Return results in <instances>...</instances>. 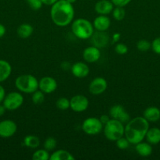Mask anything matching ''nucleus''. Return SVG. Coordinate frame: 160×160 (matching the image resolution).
<instances>
[{
	"instance_id": "1",
	"label": "nucleus",
	"mask_w": 160,
	"mask_h": 160,
	"mask_svg": "<svg viewBox=\"0 0 160 160\" xmlns=\"http://www.w3.org/2000/svg\"><path fill=\"white\" fill-rule=\"evenodd\" d=\"M75 17L73 5L67 0H58L51 6L50 17L57 27H66L72 23Z\"/></svg>"
},
{
	"instance_id": "16",
	"label": "nucleus",
	"mask_w": 160,
	"mask_h": 160,
	"mask_svg": "<svg viewBox=\"0 0 160 160\" xmlns=\"http://www.w3.org/2000/svg\"><path fill=\"white\" fill-rule=\"evenodd\" d=\"M114 5L111 0H100L94 6L96 12L99 15H108L112 12Z\"/></svg>"
},
{
	"instance_id": "12",
	"label": "nucleus",
	"mask_w": 160,
	"mask_h": 160,
	"mask_svg": "<svg viewBox=\"0 0 160 160\" xmlns=\"http://www.w3.org/2000/svg\"><path fill=\"white\" fill-rule=\"evenodd\" d=\"M57 82L52 77H43L39 81V89L44 94H51L56 91Z\"/></svg>"
},
{
	"instance_id": "6",
	"label": "nucleus",
	"mask_w": 160,
	"mask_h": 160,
	"mask_svg": "<svg viewBox=\"0 0 160 160\" xmlns=\"http://www.w3.org/2000/svg\"><path fill=\"white\" fill-rule=\"evenodd\" d=\"M104 125L100 122V119L97 117L86 118L82 124L83 132L88 135H96L103 130Z\"/></svg>"
},
{
	"instance_id": "41",
	"label": "nucleus",
	"mask_w": 160,
	"mask_h": 160,
	"mask_svg": "<svg viewBox=\"0 0 160 160\" xmlns=\"http://www.w3.org/2000/svg\"><path fill=\"white\" fill-rule=\"evenodd\" d=\"M6 108H5V106H2V105H0V117H2V116L4 115L5 112H6Z\"/></svg>"
},
{
	"instance_id": "26",
	"label": "nucleus",
	"mask_w": 160,
	"mask_h": 160,
	"mask_svg": "<svg viewBox=\"0 0 160 160\" xmlns=\"http://www.w3.org/2000/svg\"><path fill=\"white\" fill-rule=\"evenodd\" d=\"M112 16L114 19L117 21H121L125 17V11L124 7L122 6H116L112 10Z\"/></svg>"
},
{
	"instance_id": "38",
	"label": "nucleus",
	"mask_w": 160,
	"mask_h": 160,
	"mask_svg": "<svg viewBox=\"0 0 160 160\" xmlns=\"http://www.w3.org/2000/svg\"><path fill=\"white\" fill-rule=\"evenodd\" d=\"M5 96H6V92H5L4 88L0 85V103L3 101Z\"/></svg>"
},
{
	"instance_id": "14",
	"label": "nucleus",
	"mask_w": 160,
	"mask_h": 160,
	"mask_svg": "<svg viewBox=\"0 0 160 160\" xmlns=\"http://www.w3.org/2000/svg\"><path fill=\"white\" fill-rule=\"evenodd\" d=\"M83 57L86 62H96L100 58V51L98 48L95 46H89L85 48L83 52Z\"/></svg>"
},
{
	"instance_id": "7",
	"label": "nucleus",
	"mask_w": 160,
	"mask_h": 160,
	"mask_svg": "<svg viewBox=\"0 0 160 160\" xmlns=\"http://www.w3.org/2000/svg\"><path fill=\"white\" fill-rule=\"evenodd\" d=\"M3 106L7 110L13 111L19 109L24 103V97L20 92H13L5 96Z\"/></svg>"
},
{
	"instance_id": "40",
	"label": "nucleus",
	"mask_w": 160,
	"mask_h": 160,
	"mask_svg": "<svg viewBox=\"0 0 160 160\" xmlns=\"http://www.w3.org/2000/svg\"><path fill=\"white\" fill-rule=\"evenodd\" d=\"M6 28H5V26L3 24H2V23H0V38L3 37V36L5 35V34H6Z\"/></svg>"
},
{
	"instance_id": "25",
	"label": "nucleus",
	"mask_w": 160,
	"mask_h": 160,
	"mask_svg": "<svg viewBox=\"0 0 160 160\" xmlns=\"http://www.w3.org/2000/svg\"><path fill=\"white\" fill-rule=\"evenodd\" d=\"M50 154L49 151L44 149H38L33 153L32 159L33 160H48L50 159Z\"/></svg>"
},
{
	"instance_id": "21",
	"label": "nucleus",
	"mask_w": 160,
	"mask_h": 160,
	"mask_svg": "<svg viewBox=\"0 0 160 160\" xmlns=\"http://www.w3.org/2000/svg\"><path fill=\"white\" fill-rule=\"evenodd\" d=\"M145 138L151 145H157L160 142V129L158 128H149Z\"/></svg>"
},
{
	"instance_id": "35",
	"label": "nucleus",
	"mask_w": 160,
	"mask_h": 160,
	"mask_svg": "<svg viewBox=\"0 0 160 160\" xmlns=\"http://www.w3.org/2000/svg\"><path fill=\"white\" fill-rule=\"evenodd\" d=\"M113 5L115 6H122L125 7L126 5H128L132 0H111Z\"/></svg>"
},
{
	"instance_id": "30",
	"label": "nucleus",
	"mask_w": 160,
	"mask_h": 160,
	"mask_svg": "<svg viewBox=\"0 0 160 160\" xmlns=\"http://www.w3.org/2000/svg\"><path fill=\"white\" fill-rule=\"evenodd\" d=\"M44 148L47 151H52L54 149L56 146V141L54 138L53 137H49L44 142Z\"/></svg>"
},
{
	"instance_id": "27",
	"label": "nucleus",
	"mask_w": 160,
	"mask_h": 160,
	"mask_svg": "<svg viewBox=\"0 0 160 160\" xmlns=\"http://www.w3.org/2000/svg\"><path fill=\"white\" fill-rule=\"evenodd\" d=\"M45 100V95L43 92L40 90H37L32 93L31 96V101L35 105H40Z\"/></svg>"
},
{
	"instance_id": "28",
	"label": "nucleus",
	"mask_w": 160,
	"mask_h": 160,
	"mask_svg": "<svg viewBox=\"0 0 160 160\" xmlns=\"http://www.w3.org/2000/svg\"><path fill=\"white\" fill-rule=\"evenodd\" d=\"M56 106L60 110H66L70 108V100L65 97H61L56 100Z\"/></svg>"
},
{
	"instance_id": "10",
	"label": "nucleus",
	"mask_w": 160,
	"mask_h": 160,
	"mask_svg": "<svg viewBox=\"0 0 160 160\" xmlns=\"http://www.w3.org/2000/svg\"><path fill=\"white\" fill-rule=\"evenodd\" d=\"M108 88V82L102 77L95 78L89 85V92L93 95H99L103 94Z\"/></svg>"
},
{
	"instance_id": "2",
	"label": "nucleus",
	"mask_w": 160,
	"mask_h": 160,
	"mask_svg": "<svg viewBox=\"0 0 160 160\" xmlns=\"http://www.w3.org/2000/svg\"><path fill=\"white\" fill-rule=\"evenodd\" d=\"M148 129L149 122L144 117H136L127 122L124 135L130 144L136 145L145 138Z\"/></svg>"
},
{
	"instance_id": "33",
	"label": "nucleus",
	"mask_w": 160,
	"mask_h": 160,
	"mask_svg": "<svg viewBox=\"0 0 160 160\" xmlns=\"http://www.w3.org/2000/svg\"><path fill=\"white\" fill-rule=\"evenodd\" d=\"M28 6L31 9L35 11H37L42 8V2L41 0H26Z\"/></svg>"
},
{
	"instance_id": "3",
	"label": "nucleus",
	"mask_w": 160,
	"mask_h": 160,
	"mask_svg": "<svg viewBox=\"0 0 160 160\" xmlns=\"http://www.w3.org/2000/svg\"><path fill=\"white\" fill-rule=\"evenodd\" d=\"M93 29V23L86 19L78 18L72 21V33L75 37L82 40L90 38L94 32Z\"/></svg>"
},
{
	"instance_id": "39",
	"label": "nucleus",
	"mask_w": 160,
	"mask_h": 160,
	"mask_svg": "<svg viewBox=\"0 0 160 160\" xmlns=\"http://www.w3.org/2000/svg\"><path fill=\"white\" fill-rule=\"evenodd\" d=\"M41 1H42V4L45 5V6H52L58 0H41Z\"/></svg>"
},
{
	"instance_id": "31",
	"label": "nucleus",
	"mask_w": 160,
	"mask_h": 160,
	"mask_svg": "<svg viewBox=\"0 0 160 160\" xmlns=\"http://www.w3.org/2000/svg\"><path fill=\"white\" fill-rule=\"evenodd\" d=\"M116 146L118 147V148H119L120 150H125L129 148L130 143L128 141V139L125 137H121L120 138L118 139L117 141H115Z\"/></svg>"
},
{
	"instance_id": "15",
	"label": "nucleus",
	"mask_w": 160,
	"mask_h": 160,
	"mask_svg": "<svg viewBox=\"0 0 160 160\" xmlns=\"http://www.w3.org/2000/svg\"><path fill=\"white\" fill-rule=\"evenodd\" d=\"M72 74L78 78H84L89 73V68L86 63L83 62H77L72 65L71 68Z\"/></svg>"
},
{
	"instance_id": "19",
	"label": "nucleus",
	"mask_w": 160,
	"mask_h": 160,
	"mask_svg": "<svg viewBox=\"0 0 160 160\" xmlns=\"http://www.w3.org/2000/svg\"><path fill=\"white\" fill-rule=\"evenodd\" d=\"M135 149L138 153V155L142 157H147L150 156L152 153V145L148 142H141L139 143L136 144Z\"/></svg>"
},
{
	"instance_id": "23",
	"label": "nucleus",
	"mask_w": 160,
	"mask_h": 160,
	"mask_svg": "<svg viewBox=\"0 0 160 160\" xmlns=\"http://www.w3.org/2000/svg\"><path fill=\"white\" fill-rule=\"evenodd\" d=\"M34 28L29 23H22L17 30V35L21 38H28L32 34Z\"/></svg>"
},
{
	"instance_id": "9",
	"label": "nucleus",
	"mask_w": 160,
	"mask_h": 160,
	"mask_svg": "<svg viewBox=\"0 0 160 160\" xmlns=\"http://www.w3.org/2000/svg\"><path fill=\"white\" fill-rule=\"evenodd\" d=\"M109 116L111 119H115L122 123H126L130 120V116L125 111V108L119 104L114 105L109 110Z\"/></svg>"
},
{
	"instance_id": "34",
	"label": "nucleus",
	"mask_w": 160,
	"mask_h": 160,
	"mask_svg": "<svg viewBox=\"0 0 160 160\" xmlns=\"http://www.w3.org/2000/svg\"><path fill=\"white\" fill-rule=\"evenodd\" d=\"M152 48L153 52L156 54L160 55V37L154 39L152 42Z\"/></svg>"
},
{
	"instance_id": "42",
	"label": "nucleus",
	"mask_w": 160,
	"mask_h": 160,
	"mask_svg": "<svg viewBox=\"0 0 160 160\" xmlns=\"http://www.w3.org/2000/svg\"><path fill=\"white\" fill-rule=\"evenodd\" d=\"M67 1L69 2L70 3H72V4H73V3H75L77 0H67Z\"/></svg>"
},
{
	"instance_id": "32",
	"label": "nucleus",
	"mask_w": 160,
	"mask_h": 160,
	"mask_svg": "<svg viewBox=\"0 0 160 160\" xmlns=\"http://www.w3.org/2000/svg\"><path fill=\"white\" fill-rule=\"evenodd\" d=\"M115 52L117 54L122 56L128 52V47L123 43H117L115 46Z\"/></svg>"
},
{
	"instance_id": "4",
	"label": "nucleus",
	"mask_w": 160,
	"mask_h": 160,
	"mask_svg": "<svg viewBox=\"0 0 160 160\" xmlns=\"http://www.w3.org/2000/svg\"><path fill=\"white\" fill-rule=\"evenodd\" d=\"M15 86L23 93L32 94L39 89V81L33 75L23 74L16 78Z\"/></svg>"
},
{
	"instance_id": "13",
	"label": "nucleus",
	"mask_w": 160,
	"mask_h": 160,
	"mask_svg": "<svg viewBox=\"0 0 160 160\" xmlns=\"http://www.w3.org/2000/svg\"><path fill=\"white\" fill-rule=\"evenodd\" d=\"M90 38L93 46L98 48H104L109 42V36L106 31H97V32H93Z\"/></svg>"
},
{
	"instance_id": "36",
	"label": "nucleus",
	"mask_w": 160,
	"mask_h": 160,
	"mask_svg": "<svg viewBox=\"0 0 160 160\" xmlns=\"http://www.w3.org/2000/svg\"><path fill=\"white\" fill-rule=\"evenodd\" d=\"M100 122L102 123V124L103 125H105L107 123H108V121H109L110 120H111V118H110V116L108 115H105V114H103V115H101L100 117Z\"/></svg>"
},
{
	"instance_id": "22",
	"label": "nucleus",
	"mask_w": 160,
	"mask_h": 160,
	"mask_svg": "<svg viewBox=\"0 0 160 160\" xmlns=\"http://www.w3.org/2000/svg\"><path fill=\"white\" fill-rule=\"evenodd\" d=\"M75 157L72 153L64 149H59L55 151L50 155V160H74Z\"/></svg>"
},
{
	"instance_id": "17",
	"label": "nucleus",
	"mask_w": 160,
	"mask_h": 160,
	"mask_svg": "<svg viewBox=\"0 0 160 160\" xmlns=\"http://www.w3.org/2000/svg\"><path fill=\"white\" fill-rule=\"evenodd\" d=\"M94 29L98 31H106L111 26V20L107 15H99L93 20Z\"/></svg>"
},
{
	"instance_id": "5",
	"label": "nucleus",
	"mask_w": 160,
	"mask_h": 160,
	"mask_svg": "<svg viewBox=\"0 0 160 160\" xmlns=\"http://www.w3.org/2000/svg\"><path fill=\"white\" fill-rule=\"evenodd\" d=\"M104 134L108 140L115 142L121 137L124 136L125 127L124 123L115 119H111L104 125Z\"/></svg>"
},
{
	"instance_id": "18",
	"label": "nucleus",
	"mask_w": 160,
	"mask_h": 160,
	"mask_svg": "<svg viewBox=\"0 0 160 160\" xmlns=\"http://www.w3.org/2000/svg\"><path fill=\"white\" fill-rule=\"evenodd\" d=\"M143 117L148 122H157L160 119V109L155 106H150L145 109Z\"/></svg>"
},
{
	"instance_id": "29",
	"label": "nucleus",
	"mask_w": 160,
	"mask_h": 160,
	"mask_svg": "<svg viewBox=\"0 0 160 160\" xmlns=\"http://www.w3.org/2000/svg\"><path fill=\"white\" fill-rule=\"evenodd\" d=\"M152 48V43L146 39L139 40L136 43V48L141 52H147Z\"/></svg>"
},
{
	"instance_id": "8",
	"label": "nucleus",
	"mask_w": 160,
	"mask_h": 160,
	"mask_svg": "<svg viewBox=\"0 0 160 160\" xmlns=\"http://www.w3.org/2000/svg\"><path fill=\"white\" fill-rule=\"evenodd\" d=\"M89 100L85 95H76L70 99V108L75 112H83L89 107Z\"/></svg>"
},
{
	"instance_id": "20",
	"label": "nucleus",
	"mask_w": 160,
	"mask_h": 160,
	"mask_svg": "<svg viewBox=\"0 0 160 160\" xmlns=\"http://www.w3.org/2000/svg\"><path fill=\"white\" fill-rule=\"evenodd\" d=\"M12 73V67L7 61L0 59V83L6 81Z\"/></svg>"
},
{
	"instance_id": "24",
	"label": "nucleus",
	"mask_w": 160,
	"mask_h": 160,
	"mask_svg": "<svg viewBox=\"0 0 160 160\" xmlns=\"http://www.w3.org/2000/svg\"><path fill=\"white\" fill-rule=\"evenodd\" d=\"M24 145L28 148H36L40 145V140L37 136L30 134V135H27L24 137Z\"/></svg>"
},
{
	"instance_id": "37",
	"label": "nucleus",
	"mask_w": 160,
	"mask_h": 160,
	"mask_svg": "<svg viewBox=\"0 0 160 160\" xmlns=\"http://www.w3.org/2000/svg\"><path fill=\"white\" fill-rule=\"evenodd\" d=\"M120 38H121V34L119 33H115L114 34L112 35V41H111V44H115L116 42H119L120 40Z\"/></svg>"
},
{
	"instance_id": "11",
	"label": "nucleus",
	"mask_w": 160,
	"mask_h": 160,
	"mask_svg": "<svg viewBox=\"0 0 160 160\" xmlns=\"http://www.w3.org/2000/svg\"><path fill=\"white\" fill-rule=\"evenodd\" d=\"M17 131V126L11 120H5L0 122V137L8 138L15 134Z\"/></svg>"
}]
</instances>
